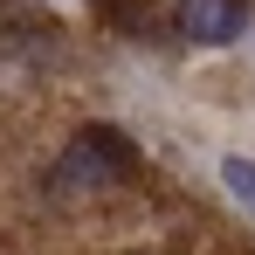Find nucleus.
Returning <instances> with one entry per match:
<instances>
[{
  "label": "nucleus",
  "mask_w": 255,
  "mask_h": 255,
  "mask_svg": "<svg viewBox=\"0 0 255 255\" xmlns=\"http://www.w3.org/2000/svg\"><path fill=\"white\" fill-rule=\"evenodd\" d=\"M125 166H131V145H125V138H111V131H90V138H76V145L62 152V166L48 172V179L69 193V186H104V179H118Z\"/></svg>",
  "instance_id": "f257e3e1"
},
{
  "label": "nucleus",
  "mask_w": 255,
  "mask_h": 255,
  "mask_svg": "<svg viewBox=\"0 0 255 255\" xmlns=\"http://www.w3.org/2000/svg\"><path fill=\"white\" fill-rule=\"evenodd\" d=\"M179 35L200 48H228L249 35V0H179Z\"/></svg>",
  "instance_id": "f03ea898"
},
{
  "label": "nucleus",
  "mask_w": 255,
  "mask_h": 255,
  "mask_svg": "<svg viewBox=\"0 0 255 255\" xmlns=\"http://www.w3.org/2000/svg\"><path fill=\"white\" fill-rule=\"evenodd\" d=\"M214 172H221V186H228V200H235V207H242V214L255 221V159H249V152H228V159H221Z\"/></svg>",
  "instance_id": "7ed1b4c3"
}]
</instances>
